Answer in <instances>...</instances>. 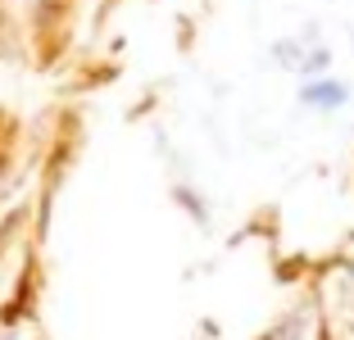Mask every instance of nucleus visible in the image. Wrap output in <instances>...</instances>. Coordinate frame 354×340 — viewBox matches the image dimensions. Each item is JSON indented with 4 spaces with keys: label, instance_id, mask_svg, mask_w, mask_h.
<instances>
[{
    "label": "nucleus",
    "instance_id": "obj_1",
    "mask_svg": "<svg viewBox=\"0 0 354 340\" xmlns=\"http://www.w3.org/2000/svg\"><path fill=\"white\" fill-rule=\"evenodd\" d=\"M300 104H304V109H318V113L345 109V104H350V86H345L341 77H304Z\"/></svg>",
    "mask_w": 354,
    "mask_h": 340
},
{
    "label": "nucleus",
    "instance_id": "obj_2",
    "mask_svg": "<svg viewBox=\"0 0 354 340\" xmlns=\"http://www.w3.org/2000/svg\"><path fill=\"white\" fill-rule=\"evenodd\" d=\"M272 64H281V68H295L300 73V64H304V46L300 41H272Z\"/></svg>",
    "mask_w": 354,
    "mask_h": 340
},
{
    "label": "nucleus",
    "instance_id": "obj_3",
    "mask_svg": "<svg viewBox=\"0 0 354 340\" xmlns=\"http://www.w3.org/2000/svg\"><path fill=\"white\" fill-rule=\"evenodd\" d=\"M327 68H332V50H327V46H313V50H304V64H300L304 77H327Z\"/></svg>",
    "mask_w": 354,
    "mask_h": 340
},
{
    "label": "nucleus",
    "instance_id": "obj_4",
    "mask_svg": "<svg viewBox=\"0 0 354 340\" xmlns=\"http://www.w3.org/2000/svg\"><path fill=\"white\" fill-rule=\"evenodd\" d=\"M304 331H309V318L295 313V318H286V327L277 331V340H304Z\"/></svg>",
    "mask_w": 354,
    "mask_h": 340
}]
</instances>
